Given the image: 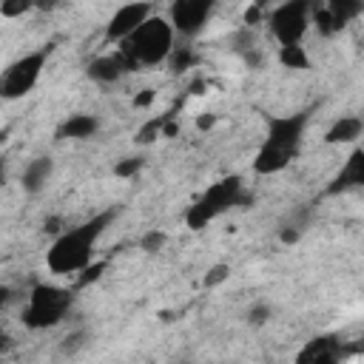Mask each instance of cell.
I'll return each mask as SVG.
<instances>
[{"label":"cell","mask_w":364,"mask_h":364,"mask_svg":"<svg viewBox=\"0 0 364 364\" xmlns=\"http://www.w3.org/2000/svg\"><path fill=\"white\" fill-rule=\"evenodd\" d=\"M117 210H102L97 216H91L82 225L65 228L60 236H54L51 247L46 250V267L57 276H68V273H80L94 262V247L100 242V236L105 233V228L114 222Z\"/></svg>","instance_id":"6da1fadb"},{"label":"cell","mask_w":364,"mask_h":364,"mask_svg":"<svg viewBox=\"0 0 364 364\" xmlns=\"http://www.w3.org/2000/svg\"><path fill=\"white\" fill-rule=\"evenodd\" d=\"M304 128H307V114H290V117H273L267 125V134L256 151L253 159V171L267 176L276 171H284L301 148L304 139Z\"/></svg>","instance_id":"7a4b0ae2"},{"label":"cell","mask_w":364,"mask_h":364,"mask_svg":"<svg viewBox=\"0 0 364 364\" xmlns=\"http://www.w3.org/2000/svg\"><path fill=\"white\" fill-rule=\"evenodd\" d=\"M173 28L165 17H148L122 46H119V54L128 60L131 71L136 68H145V65H159L171 57L173 51Z\"/></svg>","instance_id":"3957f363"},{"label":"cell","mask_w":364,"mask_h":364,"mask_svg":"<svg viewBox=\"0 0 364 364\" xmlns=\"http://www.w3.org/2000/svg\"><path fill=\"white\" fill-rule=\"evenodd\" d=\"M253 202V193L245 191L242 179L239 176H225L219 182H213L188 210H185V225L191 230H202L208 228L213 219H219L222 213H228L230 208H239V205H247Z\"/></svg>","instance_id":"277c9868"},{"label":"cell","mask_w":364,"mask_h":364,"mask_svg":"<svg viewBox=\"0 0 364 364\" xmlns=\"http://www.w3.org/2000/svg\"><path fill=\"white\" fill-rule=\"evenodd\" d=\"M74 307V293L60 284L37 282L28 290L26 307H23V324L28 330H48L57 327Z\"/></svg>","instance_id":"5b68a950"},{"label":"cell","mask_w":364,"mask_h":364,"mask_svg":"<svg viewBox=\"0 0 364 364\" xmlns=\"http://www.w3.org/2000/svg\"><path fill=\"white\" fill-rule=\"evenodd\" d=\"M46 63H48V48H34V51H26L23 57L11 60L0 74V97L20 100V97L31 94L46 71Z\"/></svg>","instance_id":"8992f818"},{"label":"cell","mask_w":364,"mask_h":364,"mask_svg":"<svg viewBox=\"0 0 364 364\" xmlns=\"http://www.w3.org/2000/svg\"><path fill=\"white\" fill-rule=\"evenodd\" d=\"M267 26L279 46H299L310 28V3H304V0L279 3L267 14Z\"/></svg>","instance_id":"52a82bcc"},{"label":"cell","mask_w":364,"mask_h":364,"mask_svg":"<svg viewBox=\"0 0 364 364\" xmlns=\"http://www.w3.org/2000/svg\"><path fill=\"white\" fill-rule=\"evenodd\" d=\"M213 14V3L210 0H176L168 9V23L173 28V34L179 37H199L208 26Z\"/></svg>","instance_id":"ba28073f"},{"label":"cell","mask_w":364,"mask_h":364,"mask_svg":"<svg viewBox=\"0 0 364 364\" xmlns=\"http://www.w3.org/2000/svg\"><path fill=\"white\" fill-rule=\"evenodd\" d=\"M358 14H361V3H355V0H330L321 6H310V23L318 28L321 37L338 34Z\"/></svg>","instance_id":"9c48e42d"},{"label":"cell","mask_w":364,"mask_h":364,"mask_svg":"<svg viewBox=\"0 0 364 364\" xmlns=\"http://www.w3.org/2000/svg\"><path fill=\"white\" fill-rule=\"evenodd\" d=\"M148 17H154V6L151 3H125V6H119L111 14V20L105 23V43L122 46Z\"/></svg>","instance_id":"30bf717a"},{"label":"cell","mask_w":364,"mask_h":364,"mask_svg":"<svg viewBox=\"0 0 364 364\" xmlns=\"http://www.w3.org/2000/svg\"><path fill=\"white\" fill-rule=\"evenodd\" d=\"M347 355V344L333 336V333H324V336H313L296 355V364H341Z\"/></svg>","instance_id":"8fae6325"},{"label":"cell","mask_w":364,"mask_h":364,"mask_svg":"<svg viewBox=\"0 0 364 364\" xmlns=\"http://www.w3.org/2000/svg\"><path fill=\"white\" fill-rule=\"evenodd\" d=\"M85 71H88V77H91L94 82H100V85H114V82H119V80L131 71V65H128V60H125L119 51H114V54H100V57H94Z\"/></svg>","instance_id":"7c38bea8"},{"label":"cell","mask_w":364,"mask_h":364,"mask_svg":"<svg viewBox=\"0 0 364 364\" xmlns=\"http://www.w3.org/2000/svg\"><path fill=\"white\" fill-rule=\"evenodd\" d=\"M364 185V151L355 148L350 154V159L341 165V171L333 176V182L327 185V193L330 196H338V193H347V191H355Z\"/></svg>","instance_id":"4fadbf2b"},{"label":"cell","mask_w":364,"mask_h":364,"mask_svg":"<svg viewBox=\"0 0 364 364\" xmlns=\"http://www.w3.org/2000/svg\"><path fill=\"white\" fill-rule=\"evenodd\" d=\"M51 176H54V159L51 156H34L28 165H26V171H23V176H20V185H23V191L26 193H40V191H46V185L51 182Z\"/></svg>","instance_id":"5bb4252c"},{"label":"cell","mask_w":364,"mask_h":364,"mask_svg":"<svg viewBox=\"0 0 364 364\" xmlns=\"http://www.w3.org/2000/svg\"><path fill=\"white\" fill-rule=\"evenodd\" d=\"M361 134H364V122H361V117L347 114V117H338V119L327 128L324 139H327L330 145H353V142L361 139Z\"/></svg>","instance_id":"9a60e30c"},{"label":"cell","mask_w":364,"mask_h":364,"mask_svg":"<svg viewBox=\"0 0 364 364\" xmlns=\"http://www.w3.org/2000/svg\"><path fill=\"white\" fill-rule=\"evenodd\" d=\"M97 131H100V119L94 114H71L57 128V136L60 139H91Z\"/></svg>","instance_id":"2e32d148"},{"label":"cell","mask_w":364,"mask_h":364,"mask_svg":"<svg viewBox=\"0 0 364 364\" xmlns=\"http://www.w3.org/2000/svg\"><path fill=\"white\" fill-rule=\"evenodd\" d=\"M279 63L284 68H310V57H307V48L299 43V46H279Z\"/></svg>","instance_id":"e0dca14e"},{"label":"cell","mask_w":364,"mask_h":364,"mask_svg":"<svg viewBox=\"0 0 364 364\" xmlns=\"http://www.w3.org/2000/svg\"><path fill=\"white\" fill-rule=\"evenodd\" d=\"M85 344H88V333L80 327V330H71L68 336H63V341H60V353H63V355H77Z\"/></svg>","instance_id":"ac0fdd59"},{"label":"cell","mask_w":364,"mask_h":364,"mask_svg":"<svg viewBox=\"0 0 364 364\" xmlns=\"http://www.w3.org/2000/svg\"><path fill=\"white\" fill-rule=\"evenodd\" d=\"M142 165H145L142 156H122V159L114 165V176H119V179H134V176L142 171Z\"/></svg>","instance_id":"d6986e66"},{"label":"cell","mask_w":364,"mask_h":364,"mask_svg":"<svg viewBox=\"0 0 364 364\" xmlns=\"http://www.w3.org/2000/svg\"><path fill=\"white\" fill-rule=\"evenodd\" d=\"M165 242H168V236H165L162 230H148V233L139 239V250H145V253H159V250L165 247Z\"/></svg>","instance_id":"ffe728a7"},{"label":"cell","mask_w":364,"mask_h":364,"mask_svg":"<svg viewBox=\"0 0 364 364\" xmlns=\"http://www.w3.org/2000/svg\"><path fill=\"white\" fill-rule=\"evenodd\" d=\"M228 276H230V264H213L208 273H205V279H202V284L205 287H219L222 282H228Z\"/></svg>","instance_id":"44dd1931"},{"label":"cell","mask_w":364,"mask_h":364,"mask_svg":"<svg viewBox=\"0 0 364 364\" xmlns=\"http://www.w3.org/2000/svg\"><path fill=\"white\" fill-rule=\"evenodd\" d=\"M171 68L173 71H185V68H191V63H193V51L185 46V48H176L173 46V51H171Z\"/></svg>","instance_id":"7402d4cb"},{"label":"cell","mask_w":364,"mask_h":364,"mask_svg":"<svg viewBox=\"0 0 364 364\" xmlns=\"http://www.w3.org/2000/svg\"><path fill=\"white\" fill-rule=\"evenodd\" d=\"M267 318H273V307H270V304H264V301H259V304H253V307L247 310V321H250L253 327L267 324Z\"/></svg>","instance_id":"603a6c76"},{"label":"cell","mask_w":364,"mask_h":364,"mask_svg":"<svg viewBox=\"0 0 364 364\" xmlns=\"http://www.w3.org/2000/svg\"><path fill=\"white\" fill-rule=\"evenodd\" d=\"M102 270H105V262H91L85 270H80V276H77V287H88L91 282H97V279L102 276Z\"/></svg>","instance_id":"cb8c5ba5"},{"label":"cell","mask_w":364,"mask_h":364,"mask_svg":"<svg viewBox=\"0 0 364 364\" xmlns=\"http://www.w3.org/2000/svg\"><path fill=\"white\" fill-rule=\"evenodd\" d=\"M28 9H31V3H26V0H9V3H0V14H3V17H23Z\"/></svg>","instance_id":"d4e9b609"},{"label":"cell","mask_w":364,"mask_h":364,"mask_svg":"<svg viewBox=\"0 0 364 364\" xmlns=\"http://www.w3.org/2000/svg\"><path fill=\"white\" fill-rule=\"evenodd\" d=\"M301 228H296V225H290V222H284L282 228H279V242L282 245H296L299 239H301Z\"/></svg>","instance_id":"484cf974"},{"label":"cell","mask_w":364,"mask_h":364,"mask_svg":"<svg viewBox=\"0 0 364 364\" xmlns=\"http://www.w3.org/2000/svg\"><path fill=\"white\" fill-rule=\"evenodd\" d=\"M43 230H46V233L60 236V233H63V219H60V216H48V219L43 222Z\"/></svg>","instance_id":"4316f807"},{"label":"cell","mask_w":364,"mask_h":364,"mask_svg":"<svg viewBox=\"0 0 364 364\" xmlns=\"http://www.w3.org/2000/svg\"><path fill=\"white\" fill-rule=\"evenodd\" d=\"M151 102H154V88H145L142 94L134 97V105H136V108H145V105H151Z\"/></svg>","instance_id":"83f0119b"},{"label":"cell","mask_w":364,"mask_h":364,"mask_svg":"<svg viewBox=\"0 0 364 364\" xmlns=\"http://www.w3.org/2000/svg\"><path fill=\"white\" fill-rule=\"evenodd\" d=\"M14 344H17V341H14V338H11L9 333H0V355L11 353V350H14Z\"/></svg>","instance_id":"f1b7e54d"},{"label":"cell","mask_w":364,"mask_h":364,"mask_svg":"<svg viewBox=\"0 0 364 364\" xmlns=\"http://www.w3.org/2000/svg\"><path fill=\"white\" fill-rule=\"evenodd\" d=\"M14 301V290L9 284H0V307H9Z\"/></svg>","instance_id":"f546056e"},{"label":"cell","mask_w":364,"mask_h":364,"mask_svg":"<svg viewBox=\"0 0 364 364\" xmlns=\"http://www.w3.org/2000/svg\"><path fill=\"white\" fill-rule=\"evenodd\" d=\"M196 125H199V128H210V125H213V117H199Z\"/></svg>","instance_id":"4dcf8cb0"},{"label":"cell","mask_w":364,"mask_h":364,"mask_svg":"<svg viewBox=\"0 0 364 364\" xmlns=\"http://www.w3.org/2000/svg\"><path fill=\"white\" fill-rule=\"evenodd\" d=\"M6 182V168H3V162H0V185Z\"/></svg>","instance_id":"1f68e13d"}]
</instances>
